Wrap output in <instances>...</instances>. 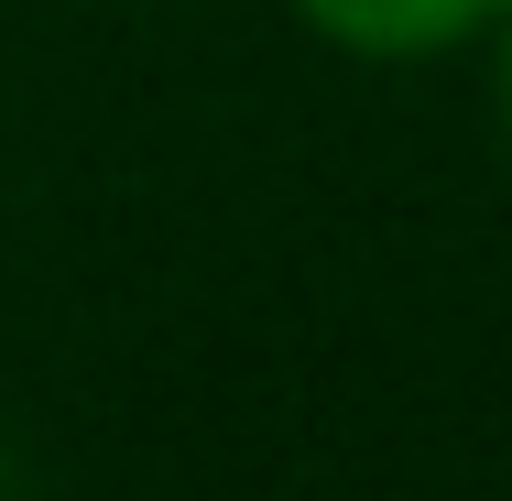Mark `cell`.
Here are the masks:
<instances>
[{
  "instance_id": "1",
  "label": "cell",
  "mask_w": 512,
  "mask_h": 501,
  "mask_svg": "<svg viewBox=\"0 0 512 501\" xmlns=\"http://www.w3.org/2000/svg\"><path fill=\"white\" fill-rule=\"evenodd\" d=\"M338 55H447L480 22H502L512 0H295Z\"/></svg>"
},
{
  "instance_id": "3",
  "label": "cell",
  "mask_w": 512,
  "mask_h": 501,
  "mask_svg": "<svg viewBox=\"0 0 512 501\" xmlns=\"http://www.w3.org/2000/svg\"><path fill=\"white\" fill-rule=\"evenodd\" d=\"M0 501H22V469H11V447H0Z\"/></svg>"
},
{
  "instance_id": "2",
  "label": "cell",
  "mask_w": 512,
  "mask_h": 501,
  "mask_svg": "<svg viewBox=\"0 0 512 501\" xmlns=\"http://www.w3.org/2000/svg\"><path fill=\"white\" fill-rule=\"evenodd\" d=\"M502 131H512V11H502Z\"/></svg>"
}]
</instances>
